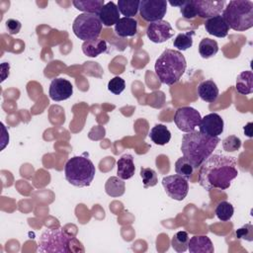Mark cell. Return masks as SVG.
<instances>
[{
	"mask_svg": "<svg viewBox=\"0 0 253 253\" xmlns=\"http://www.w3.org/2000/svg\"><path fill=\"white\" fill-rule=\"evenodd\" d=\"M222 18L228 27L243 32L253 27V2L249 0H232L222 12Z\"/></svg>",
	"mask_w": 253,
	"mask_h": 253,
	"instance_id": "cell-5",
	"label": "cell"
},
{
	"mask_svg": "<svg viewBox=\"0 0 253 253\" xmlns=\"http://www.w3.org/2000/svg\"><path fill=\"white\" fill-rule=\"evenodd\" d=\"M146 35L152 42L161 43L170 40L174 35V31L169 22L160 20L152 22L147 26Z\"/></svg>",
	"mask_w": 253,
	"mask_h": 253,
	"instance_id": "cell-11",
	"label": "cell"
},
{
	"mask_svg": "<svg viewBox=\"0 0 253 253\" xmlns=\"http://www.w3.org/2000/svg\"><path fill=\"white\" fill-rule=\"evenodd\" d=\"M205 29L208 34L217 38H225L229 31V27L221 15L207 19L205 22Z\"/></svg>",
	"mask_w": 253,
	"mask_h": 253,
	"instance_id": "cell-15",
	"label": "cell"
},
{
	"mask_svg": "<svg viewBox=\"0 0 253 253\" xmlns=\"http://www.w3.org/2000/svg\"><path fill=\"white\" fill-rule=\"evenodd\" d=\"M197 16L210 19L220 14L223 10L224 0H193Z\"/></svg>",
	"mask_w": 253,
	"mask_h": 253,
	"instance_id": "cell-13",
	"label": "cell"
},
{
	"mask_svg": "<svg viewBox=\"0 0 253 253\" xmlns=\"http://www.w3.org/2000/svg\"><path fill=\"white\" fill-rule=\"evenodd\" d=\"M218 94V88L215 82H213L212 80H205L201 82L198 86V95L205 102H214L217 99Z\"/></svg>",
	"mask_w": 253,
	"mask_h": 253,
	"instance_id": "cell-20",
	"label": "cell"
},
{
	"mask_svg": "<svg viewBox=\"0 0 253 253\" xmlns=\"http://www.w3.org/2000/svg\"><path fill=\"white\" fill-rule=\"evenodd\" d=\"M202 120L201 114L192 107H181L176 110L174 123L176 126L184 132H191L199 126Z\"/></svg>",
	"mask_w": 253,
	"mask_h": 253,
	"instance_id": "cell-8",
	"label": "cell"
},
{
	"mask_svg": "<svg viewBox=\"0 0 253 253\" xmlns=\"http://www.w3.org/2000/svg\"><path fill=\"white\" fill-rule=\"evenodd\" d=\"M219 141L218 136L211 137L195 129L183 134L181 151L183 156L192 162L195 168H198L212 154Z\"/></svg>",
	"mask_w": 253,
	"mask_h": 253,
	"instance_id": "cell-2",
	"label": "cell"
},
{
	"mask_svg": "<svg viewBox=\"0 0 253 253\" xmlns=\"http://www.w3.org/2000/svg\"><path fill=\"white\" fill-rule=\"evenodd\" d=\"M150 139L157 145H165L171 139V132L168 127L162 124L155 125L149 131Z\"/></svg>",
	"mask_w": 253,
	"mask_h": 253,
	"instance_id": "cell-23",
	"label": "cell"
},
{
	"mask_svg": "<svg viewBox=\"0 0 253 253\" xmlns=\"http://www.w3.org/2000/svg\"><path fill=\"white\" fill-rule=\"evenodd\" d=\"M72 4L79 11L98 15L105 5V2L104 0H74Z\"/></svg>",
	"mask_w": 253,
	"mask_h": 253,
	"instance_id": "cell-24",
	"label": "cell"
},
{
	"mask_svg": "<svg viewBox=\"0 0 253 253\" xmlns=\"http://www.w3.org/2000/svg\"><path fill=\"white\" fill-rule=\"evenodd\" d=\"M72 30L74 35L86 42L99 39V36L102 32V23L96 14L83 13L78 15L73 24Z\"/></svg>",
	"mask_w": 253,
	"mask_h": 253,
	"instance_id": "cell-7",
	"label": "cell"
},
{
	"mask_svg": "<svg viewBox=\"0 0 253 253\" xmlns=\"http://www.w3.org/2000/svg\"><path fill=\"white\" fill-rule=\"evenodd\" d=\"M98 17L102 25L106 27L116 25L117 22L120 20V11L118 9V6L113 1L106 3L100 10Z\"/></svg>",
	"mask_w": 253,
	"mask_h": 253,
	"instance_id": "cell-17",
	"label": "cell"
},
{
	"mask_svg": "<svg viewBox=\"0 0 253 253\" xmlns=\"http://www.w3.org/2000/svg\"><path fill=\"white\" fill-rule=\"evenodd\" d=\"M187 62L179 50L165 49L156 59L154 69L155 74L161 83L166 85H174L184 74Z\"/></svg>",
	"mask_w": 253,
	"mask_h": 253,
	"instance_id": "cell-3",
	"label": "cell"
},
{
	"mask_svg": "<svg viewBox=\"0 0 253 253\" xmlns=\"http://www.w3.org/2000/svg\"><path fill=\"white\" fill-rule=\"evenodd\" d=\"M188 250L190 253H213L211 240L207 235H194L189 239Z\"/></svg>",
	"mask_w": 253,
	"mask_h": 253,
	"instance_id": "cell-16",
	"label": "cell"
},
{
	"mask_svg": "<svg viewBox=\"0 0 253 253\" xmlns=\"http://www.w3.org/2000/svg\"><path fill=\"white\" fill-rule=\"evenodd\" d=\"M184 2L185 1H182V0H180V1H169V4L171 5V6H177V7H181L183 4H184Z\"/></svg>",
	"mask_w": 253,
	"mask_h": 253,
	"instance_id": "cell-39",
	"label": "cell"
},
{
	"mask_svg": "<svg viewBox=\"0 0 253 253\" xmlns=\"http://www.w3.org/2000/svg\"><path fill=\"white\" fill-rule=\"evenodd\" d=\"M117 175L123 180L130 179L135 172L133 157L130 154L122 155L117 161Z\"/></svg>",
	"mask_w": 253,
	"mask_h": 253,
	"instance_id": "cell-18",
	"label": "cell"
},
{
	"mask_svg": "<svg viewBox=\"0 0 253 253\" xmlns=\"http://www.w3.org/2000/svg\"><path fill=\"white\" fill-rule=\"evenodd\" d=\"M222 147L227 152H234L241 147V139L235 135H229L222 140Z\"/></svg>",
	"mask_w": 253,
	"mask_h": 253,
	"instance_id": "cell-33",
	"label": "cell"
},
{
	"mask_svg": "<svg viewBox=\"0 0 253 253\" xmlns=\"http://www.w3.org/2000/svg\"><path fill=\"white\" fill-rule=\"evenodd\" d=\"M238 175L235 157L224 154H211L200 166L199 183L207 191L226 190Z\"/></svg>",
	"mask_w": 253,
	"mask_h": 253,
	"instance_id": "cell-1",
	"label": "cell"
},
{
	"mask_svg": "<svg viewBox=\"0 0 253 253\" xmlns=\"http://www.w3.org/2000/svg\"><path fill=\"white\" fill-rule=\"evenodd\" d=\"M140 177L142 179L143 187L145 189L154 187L158 183V177L156 172L152 168L141 167L140 168Z\"/></svg>",
	"mask_w": 253,
	"mask_h": 253,
	"instance_id": "cell-32",
	"label": "cell"
},
{
	"mask_svg": "<svg viewBox=\"0 0 253 253\" xmlns=\"http://www.w3.org/2000/svg\"><path fill=\"white\" fill-rule=\"evenodd\" d=\"M105 191L107 195H109L110 197L118 198L125 194L126 184L123 179L112 176L107 180L105 184Z\"/></svg>",
	"mask_w": 253,
	"mask_h": 253,
	"instance_id": "cell-25",
	"label": "cell"
},
{
	"mask_svg": "<svg viewBox=\"0 0 253 253\" xmlns=\"http://www.w3.org/2000/svg\"><path fill=\"white\" fill-rule=\"evenodd\" d=\"M66 181L75 187H88L92 183L96 169L93 162L85 156H73L64 166Z\"/></svg>",
	"mask_w": 253,
	"mask_h": 253,
	"instance_id": "cell-6",
	"label": "cell"
},
{
	"mask_svg": "<svg viewBox=\"0 0 253 253\" xmlns=\"http://www.w3.org/2000/svg\"><path fill=\"white\" fill-rule=\"evenodd\" d=\"M194 31H188L186 33H180L173 41V46L179 50H187L193 45Z\"/></svg>",
	"mask_w": 253,
	"mask_h": 253,
	"instance_id": "cell-29",
	"label": "cell"
},
{
	"mask_svg": "<svg viewBox=\"0 0 253 253\" xmlns=\"http://www.w3.org/2000/svg\"><path fill=\"white\" fill-rule=\"evenodd\" d=\"M6 28L10 35H16L20 32L22 28V24L20 21L16 19H8L6 21Z\"/></svg>",
	"mask_w": 253,
	"mask_h": 253,
	"instance_id": "cell-37",
	"label": "cell"
},
{
	"mask_svg": "<svg viewBox=\"0 0 253 253\" xmlns=\"http://www.w3.org/2000/svg\"><path fill=\"white\" fill-rule=\"evenodd\" d=\"M235 235L238 239H244L247 241H253V226L251 223H246L239 227L235 231Z\"/></svg>",
	"mask_w": 253,
	"mask_h": 253,
	"instance_id": "cell-35",
	"label": "cell"
},
{
	"mask_svg": "<svg viewBox=\"0 0 253 253\" xmlns=\"http://www.w3.org/2000/svg\"><path fill=\"white\" fill-rule=\"evenodd\" d=\"M73 94V86L70 81L64 78H55L50 82L48 95L51 100L59 102L67 100Z\"/></svg>",
	"mask_w": 253,
	"mask_h": 253,
	"instance_id": "cell-14",
	"label": "cell"
},
{
	"mask_svg": "<svg viewBox=\"0 0 253 253\" xmlns=\"http://www.w3.org/2000/svg\"><path fill=\"white\" fill-rule=\"evenodd\" d=\"M218 51V44L214 40L210 38L203 39L199 43V52L203 58H210Z\"/></svg>",
	"mask_w": 253,
	"mask_h": 253,
	"instance_id": "cell-26",
	"label": "cell"
},
{
	"mask_svg": "<svg viewBox=\"0 0 253 253\" xmlns=\"http://www.w3.org/2000/svg\"><path fill=\"white\" fill-rule=\"evenodd\" d=\"M162 186L165 193L176 201H183L189 192L188 181L178 174L164 177L162 179Z\"/></svg>",
	"mask_w": 253,
	"mask_h": 253,
	"instance_id": "cell-9",
	"label": "cell"
},
{
	"mask_svg": "<svg viewBox=\"0 0 253 253\" xmlns=\"http://www.w3.org/2000/svg\"><path fill=\"white\" fill-rule=\"evenodd\" d=\"M115 32L119 37H132L137 33V22L133 18L124 17L115 25Z\"/></svg>",
	"mask_w": 253,
	"mask_h": 253,
	"instance_id": "cell-19",
	"label": "cell"
},
{
	"mask_svg": "<svg viewBox=\"0 0 253 253\" xmlns=\"http://www.w3.org/2000/svg\"><path fill=\"white\" fill-rule=\"evenodd\" d=\"M180 12H181L182 16L188 20L194 19L195 17H197V12H196L193 0L185 1L184 4L180 7Z\"/></svg>",
	"mask_w": 253,
	"mask_h": 253,
	"instance_id": "cell-36",
	"label": "cell"
},
{
	"mask_svg": "<svg viewBox=\"0 0 253 253\" xmlns=\"http://www.w3.org/2000/svg\"><path fill=\"white\" fill-rule=\"evenodd\" d=\"M195 167L192 164V162H190L186 157H180L177 159V161L175 162V171L176 174H178L179 176L185 178L186 180L190 179L194 173Z\"/></svg>",
	"mask_w": 253,
	"mask_h": 253,
	"instance_id": "cell-28",
	"label": "cell"
},
{
	"mask_svg": "<svg viewBox=\"0 0 253 253\" xmlns=\"http://www.w3.org/2000/svg\"><path fill=\"white\" fill-rule=\"evenodd\" d=\"M235 88L241 95L251 94L253 92V72L251 70H245L238 74Z\"/></svg>",
	"mask_w": 253,
	"mask_h": 253,
	"instance_id": "cell-22",
	"label": "cell"
},
{
	"mask_svg": "<svg viewBox=\"0 0 253 253\" xmlns=\"http://www.w3.org/2000/svg\"><path fill=\"white\" fill-rule=\"evenodd\" d=\"M214 211L219 220L227 221L232 217L234 209L230 203H228L226 201H221L216 205Z\"/></svg>",
	"mask_w": 253,
	"mask_h": 253,
	"instance_id": "cell-31",
	"label": "cell"
},
{
	"mask_svg": "<svg viewBox=\"0 0 253 253\" xmlns=\"http://www.w3.org/2000/svg\"><path fill=\"white\" fill-rule=\"evenodd\" d=\"M125 88H126V82L120 76H116L112 78L108 83V90L115 95H120L125 90Z\"/></svg>",
	"mask_w": 253,
	"mask_h": 253,
	"instance_id": "cell-34",
	"label": "cell"
},
{
	"mask_svg": "<svg viewBox=\"0 0 253 253\" xmlns=\"http://www.w3.org/2000/svg\"><path fill=\"white\" fill-rule=\"evenodd\" d=\"M167 12L165 0H142L139 3V14L146 22H156L163 19Z\"/></svg>",
	"mask_w": 253,
	"mask_h": 253,
	"instance_id": "cell-10",
	"label": "cell"
},
{
	"mask_svg": "<svg viewBox=\"0 0 253 253\" xmlns=\"http://www.w3.org/2000/svg\"><path fill=\"white\" fill-rule=\"evenodd\" d=\"M224 123L222 118L216 113H211L202 118L199 128L200 132L205 135L215 137L222 133Z\"/></svg>",
	"mask_w": 253,
	"mask_h": 253,
	"instance_id": "cell-12",
	"label": "cell"
},
{
	"mask_svg": "<svg viewBox=\"0 0 253 253\" xmlns=\"http://www.w3.org/2000/svg\"><path fill=\"white\" fill-rule=\"evenodd\" d=\"M107 50V42L102 39L86 41L82 43V51L89 57H96Z\"/></svg>",
	"mask_w": 253,
	"mask_h": 253,
	"instance_id": "cell-21",
	"label": "cell"
},
{
	"mask_svg": "<svg viewBox=\"0 0 253 253\" xmlns=\"http://www.w3.org/2000/svg\"><path fill=\"white\" fill-rule=\"evenodd\" d=\"M81 243L63 228L45 229L39 240V252H60L68 253L72 251H84L79 249Z\"/></svg>",
	"mask_w": 253,
	"mask_h": 253,
	"instance_id": "cell-4",
	"label": "cell"
},
{
	"mask_svg": "<svg viewBox=\"0 0 253 253\" xmlns=\"http://www.w3.org/2000/svg\"><path fill=\"white\" fill-rule=\"evenodd\" d=\"M189 239H190L189 235L186 231L182 230V231L176 232L171 239L172 248L178 253L185 252L188 249Z\"/></svg>",
	"mask_w": 253,
	"mask_h": 253,
	"instance_id": "cell-30",
	"label": "cell"
},
{
	"mask_svg": "<svg viewBox=\"0 0 253 253\" xmlns=\"http://www.w3.org/2000/svg\"><path fill=\"white\" fill-rule=\"evenodd\" d=\"M139 0H119L117 6L119 11L125 17L132 18L139 10Z\"/></svg>",
	"mask_w": 253,
	"mask_h": 253,
	"instance_id": "cell-27",
	"label": "cell"
},
{
	"mask_svg": "<svg viewBox=\"0 0 253 253\" xmlns=\"http://www.w3.org/2000/svg\"><path fill=\"white\" fill-rule=\"evenodd\" d=\"M252 125H253L252 123H248V124L243 127L245 134H246L247 136H249V137L252 136Z\"/></svg>",
	"mask_w": 253,
	"mask_h": 253,
	"instance_id": "cell-38",
	"label": "cell"
}]
</instances>
